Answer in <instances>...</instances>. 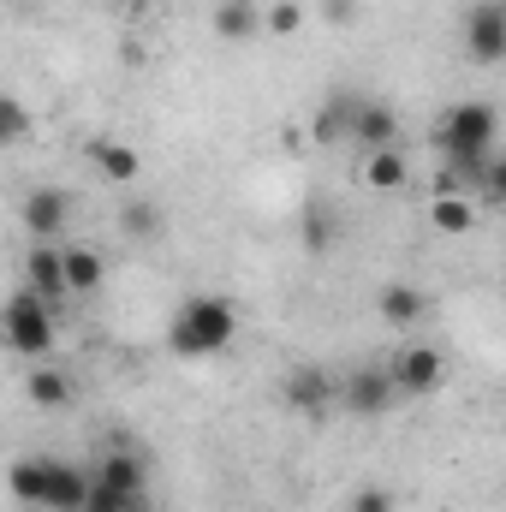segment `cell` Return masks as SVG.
<instances>
[{"mask_svg": "<svg viewBox=\"0 0 506 512\" xmlns=\"http://www.w3.org/2000/svg\"><path fill=\"white\" fill-rule=\"evenodd\" d=\"M233 340H239V310H233V298H215V292L185 298L167 322L173 358H221V352H233Z\"/></svg>", "mask_w": 506, "mask_h": 512, "instance_id": "1", "label": "cell"}, {"mask_svg": "<svg viewBox=\"0 0 506 512\" xmlns=\"http://www.w3.org/2000/svg\"><path fill=\"white\" fill-rule=\"evenodd\" d=\"M6 489L12 501L42 512H78L84 507V489H90V471L66 465V459H48V453H24L6 465Z\"/></svg>", "mask_w": 506, "mask_h": 512, "instance_id": "2", "label": "cell"}, {"mask_svg": "<svg viewBox=\"0 0 506 512\" xmlns=\"http://www.w3.org/2000/svg\"><path fill=\"white\" fill-rule=\"evenodd\" d=\"M495 102H459V108H447L441 114V155H447V167L453 173H483L489 161H495Z\"/></svg>", "mask_w": 506, "mask_h": 512, "instance_id": "3", "label": "cell"}, {"mask_svg": "<svg viewBox=\"0 0 506 512\" xmlns=\"http://www.w3.org/2000/svg\"><path fill=\"white\" fill-rule=\"evenodd\" d=\"M0 340L12 346V352H24V358H48L54 352V304H42L36 292H12L6 304H0Z\"/></svg>", "mask_w": 506, "mask_h": 512, "instance_id": "4", "label": "cell"}, {"mask_svg": "<svg viewBox=\"0 0 506 512\" xmlns=\"http://www.w3.org/2000/svg\"><path fill=\"white\" fill-rule=\"evenodd\" d=\"M387 382H393V393L399 399H423V393H435L441 387V376H447V364H441V352L435 346H423V340H405L387 364Z\"/></svg>", "mask_w": 506, "mask_h": 512, "instance_id": "5", "label": "cell"}, {"mask_svg": "<svg viewBox=\"0 0 506 512\" xmlns=\"http://www.w3.org/2000/svg\"><path fill=\"white\" fill-rule=\"evenodd\" d=\"M18 221H24V233H30L36 245H54V239L66 233V221H72V191H60V185H36V191H24Z\"/></svg>", "mask_w": 506, "mask_h": 512, "instance_id": "6", "label": "cell"}, {"mask_svg": "<svg viewBox=\"0 0 506 512\" xmlns=\"http://www.w3.org/2000/svg\"><path fill=\"white\" fill-rule=\"evenodd\" d=\"M465 48L477 66H501L506 60V6L501 0H477L465 12Z\"/></svg>", "mask_w": 506, "mask_h": 512, "instance_id": "7", "label": "cell"}, {"mask_svg": "<svg viewBox=\"0 0 506 512\" xmlns=\"http://www.w3.org/2000/svg\"><path fill=\"white\" fill-rule=\"evenodd\" d=\"M346 137H352L364 155H376V149H393V143H399V114H393L387 102H364V96H352Z\"/></svg>", "mask_w": 506, "mask_h": 512, "instance_id": "8", "label": "cell"}, {"mask_svg": "<svg viewBox=\"0 0 506 512\" xmlns=\"http://www.w3.org/2000/svg\"><path fill=\"white\" fill-rule=\"evenodd\" d=\"M280 399H286V411H298V417H322V411L334 405V376H328L322 364H298V370H286Z\"/></svg>", "mask_w": 506, "mask_h": 512, "instance_id": "9", "label": "cell"}, {"mask_svg": "<svg viewBox=\"0 0 506 512\" xmlns=\"http://www.w3.org/2000/svg\"><path fill=\"white\" fill-rule=\"evenodd\" d=\"M334 399H340L346 411H358V417H381V411L399 405V393H393V382H387V370H352L346 387H334Z\"/></svg>", "mask_w": 506, "mask_h": 512, "instance_id": "10", "label": "cell"}, {"mask_svg": "<svg viewBox=\"0 0 506 512\" xmlns=\"http://www.w3.org/2000/svg\"><path fill=\"white\" fill-rule=\"evenodd\" d=\"M24 292H36L42 304H60V298H66L60 245H30V256H24Z\"/></svg>", "mask_w": 506, "mask_h": 512, "instance_id": "11", "label": "cell"}, {"mask_svg": "<svg viewBox=\"0 0 506 512\" xmlns=\"http://www.w3.org/2000/svg\"><path fill=\"white\" fill-rule=\"evenodd\" d=\"M60 274H66V298H90L108 280L102 251H90V245H60Z\"/></svg>", "mask_w": 506, "mask_h": 512, "instance_id": "12", "label": "cell"}, {"mask_svg": "<svg viewBox=\"0 0 506 512\" xmlns=\"http://www.w3.org/2000/svg\"><path fill=\"white\" fill-rule=\"evenodd\" d=\"M90 477L108 483V489H120V495H131V501H143V489H149V471H143V459H137L131 447H108Z\"/></svg>", "mask_w": 506, "mask_h": 512, "instance_id": "13", "label": "cell"}, {"mask_svg": "<svg viewBox=\"0 0 506 512\" xmlns=\"http://www.w3.org/2000/svg\"><path fill=\"white\" fill-rule=\"evenodd\" d=\"M376 310H381V322L411 328V322H423L429 292H423V286H411V280H393V286H381V292H376Z\"/></svg>", "mask_w": 506, "mask_h": 512, "instance_id": "14", "label": "cell"}, {"mask_svg": "<svg viewBox=\"0 0 506 512\" xmlns=\"http://www.w3.org/2000/svg\"><path fill=\"white\" fill-rule=\"evenodd\" d=\"M84 155L96 161V173H102L108 185H131V179H137V167H143V161H137V149L120 143V137H96Z\"/></svg>", "mask_w": 506, "mask_h": 512, "instance_id": "15", "label": "cell"}, {"mask_svg": "<svg viewBox=\"0 0 506 512\" xmlns=\"http://www.w3.org/2000/svg\"><path fill=\"white\" fill-rule=\"evenodd\" d=\"M209 24H215V36H221V42H245V36L262 30V6H256V0H215Z\"/></svg>", "mask_w": 506, "mask_h": 512, "instance_id": "16", "label": "cell"}, {"mask_svg": "<svg viewBox=\"0 0 506 512\" xmlns=\"http://www.w3.org/2000/svg\"><path fill=\"white\" fill-rule=\"evenodd\" d=\"M24 399H30L36 411H66V405H72V376H66V370L36 364V370L24 376Z\"/></svg>", "mask_w": 506, "mask_h": 512, "instance_id": "17", "label": "cell"}, {"mask_svg": "<svg viewBox=\"0 0 506 512\" xmlns=\"http://www.w3.org/2000/svg\"><path fill=\"white\" fill-rule=\"evenodd\" d=\"M358 173H364V185H370V191H399V185L411 179V161H405L399 149H376V155H364V167H358Z\"/></svg>", "mask_w": 506, "mask_h": 512, "instance_id": "18", "label": "cell"}, {"mask_svg": "<svg viewBox=\"0 0 506 512\" xmlns=\"http://www.w3.org/2000/svg\"><path fill=\"white\" fill-rule=\"evenodd\" d=\"M298 239H304L310 256H328L334 251V209H328V203H310L304 221H298Z\"/></svg>", "mask_w": 506, "mask_h": 512, "instance_id": "19", "label": "cell"}, {"mask_svg": "<svg viewBox=\"0 0 506 512\" xmlns=\"http://www.w3.org/2000/svg\"><path fill=\"white\" fill-rule=\"evenodd\" d=\"M429 221H435V233H471L477 227V203L471 197H435Z\"/></svg>", "mask_w": 506, "mask_h": 512, "instance_id": "20", "label": "cell"}, {"mask_svg": "<svg viewBox=\"0 0 506 512\" xmlns=\"http://www.w3.org/2000/svg\"><path fill=\"white\" fill-rule=\"evenodd\" d=\"M346 114H352V96L322 102V108H316V120H310V137H316V143H340V137H346Z\"/></svg>", "mask_w": 506, "mask_h": 512, "instance_id": "21", "label": "cell"}, {"mask_svg": "<svg viewBox=\"0 0 506 512\" xmlns=\"http://www.w3.org/2000/svg\"><path fill=\"white\" fill-rule=\"evenodd\" d=\"M120 233H126V239H155V233H161V203H149V197L126 203V209H120Z\"/></svg>", "mask_w": 506, "mask_h": 512, "instance_id": "22", "label": "cell"}, {"mask_svg": "<svg viewBox=\"0 0 506 512\" xmlns=\"http://www.w3.org/2000/svg\"><path fill=\"white\" fill-rule=\"evenodd\" d=\"M262 30H268V36H298V30H304V6H298V0H274V6L262 12Z\"/></svg>", "mask_w": 506, "mask_h": 512, "instance_id": "23", "label": "cell"}, {"mask_svg": "<svg viewBox=\"0 0 506 512\" xmlns=\"http://www.w3.org/2000/svg\"><path fill=\"white\" fill-rule=\"evenodd\" d=\"M18 137H30V108L18 96H0V149L18 143Z\"/></svg>", "mask_w": 506, "mask_h": 512, "instance_id": "24", "label": "cell"}, {"mask_svg": "<svg viewBox=\"0 0 506 512\" xmlns=\"http://www.w3.org/2000/svg\"><path fill=\"white\" fill-rule=\"evenodd\" d=\"M126 507H131V495H120V489H108V483H96V477H90L84 507H78V512H126Z\"/></svg>", "mask_w": 506, "mask_h": 512, "instance_id": "25", "label": "cell"}, {"mask_svg": "<svg viewBox=\"0 0 506 512\" xmlns=\"http://www.w3.org/2000/svg\"><path fill=\"white\" fill-rule=\"evenodd\" d=\"M346 512H393V495H387L381 483H358L352 501H346Z\"/></svg>", "mask_w": 506, "mask_h": 512, "instance_id": "26", "label": "cell"}, {"mask_svg": "<svg viewBox=\"0 0 506 512\" xmlns=\"http://www.w3.org/2000/svg\"><path fill=\"white\" fill-rule=\"evenodd\" d=\"M328 24H352V0H328Z\"/></svg>", "mask_w": 506, "mask_h": 512, "instance_id": "27", "label": "cell"}, {"mask_svg": "<svg viewBox=\"0 0 506 512\" xmlns=\"http://www.w3.org/2000/svg\"><path fill=\"white\" fill-rule=\"evenodd\" d=\"M126 512H155V507H149V501H131V507Z\"/></svg>", "mask_w": 506, "mask_h": 512, "instance_id": "28", "label": "cell"}]
</instances>
